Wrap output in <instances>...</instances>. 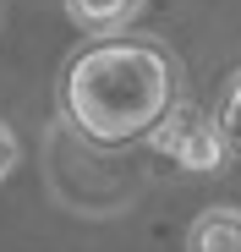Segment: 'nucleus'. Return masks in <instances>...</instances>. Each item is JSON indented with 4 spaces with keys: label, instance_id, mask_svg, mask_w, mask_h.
I'll use <instances>...</instances> for the list:
<instances>
[{
    "label": "nucleus",
    "instance_id": "20e7f679",
    "mask_svg": "<svg viewBox=\"0 0 241 252\" xmlns=\"http://www.w3.org/2000/svg\"><path fill=\"white\" fill-rule=\"evenodd\" d=\"M186 252H241V208H203L186 230Z\"/></svg>",
    "mask_w": 241,
    "mask_h": 252
},
{
    "label": "nucleus",
    "instance_id": "7ed1b4c3",
    "mask_svg": "<svg viewBox=\"0 0 241 252\" xmlns=\"http://www.w3.org/2000/svg\"><path fill=\"white\" fill-rule=\"evenodd\" d=\"M143 6H148V0H66V17L99 44V38H120L143 17Z\"/></svg>",
    "mask_w": 241,
    "mask_h": 252
},
{
    "label": "nucleus",
    "instance_id": "39448f33",
    "mask_svg": "<svg viewBox=\"0 0 241 252\" xmlns=\"http://www.w3.org/2000/svg\"><path fill=\"white\" fill-rule=\"evenodd\" d=\"M214 132H219L225 154H236V159H241V71L230 77V88H225V99H219V115H214Z\"/></svg>",
    "mask_w": 241,
    "mask_h": 252
},
{
    "label": "nucleus",
    "instance_id": "f03ea898",
    "mask_svg": "<svg viewBox=\"0 0 241 252\" xmlns=\"http://www.w3.org/2000/svg\"><path fill=\"white\" fill-rule=\"evenodd\" d=\"M148 148H159L165 159H176L192 176H214L225 164V143L214 132V115H203V104H192V99H181L165 121H159V132L148 137Z\"/></svg>",
    "mask_w": 241,
    "mask_h": 252
},
{
    "label": "nucleus",
    "instance_id": "f257e3e1",
    "mask_svg": "<svg viewBox=\"0 0 241 252\" xmlns=\"http://www.w3.org/2000/svg\"><path fill=\"white\" fill-rule=\"evenodd\" d=\"M181 99V61L159 38H99L60 77V115L93 148L148 143Z\"/></svg>",
    "mask_w": 241,
    "mask_h": 252
},
{
    "label": "nucleus",
    "instance_id": "423d86ee",
    "mask_svg": "<svg viewBox=\"0 0 241 252\" xmlns=\"http://www.w3.org/2000/svg\"><path fill=\"white\" fill-rule=\"evenodd\" d=\"M11 170H17V137H11V126L0 121V181H6Z\"/></svg>",
    "mask_w": 241,
    "mask_h": 252
}]
</instances>
